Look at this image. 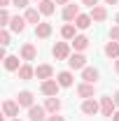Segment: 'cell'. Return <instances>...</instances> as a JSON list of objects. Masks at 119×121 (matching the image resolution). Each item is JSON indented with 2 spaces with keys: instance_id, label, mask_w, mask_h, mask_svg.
I'll return each instance as SVG.
<instances>
[{
  "instance_id": "cell-31",
  "label": "cell",
  "mask_w": 119,
  "mask_h": 121,
  "mask_svg": "<svg viewBox=\"0 0 119 121\" xmlns=\"http://www.w3.org/2000/svg\"><path fill=\"white\" fill-rule=\"evenodd\" d=\"M82 5H89V7H96V5H98V0H82Z\"/></svg>"
},
{
  "instance_id": "cell-6",
  "label": "cell",
  "mask_w": 119,
  "mask_h": 121,
  "mask_svg": "<svg viewBox=\"0 0 119 121\" xmlns=\"http://www.w3.org/2000/svg\"><path fill=\"white\" fill-rule=\"evenodd\" d=\"M82 112H84V114H89V117H93V114H98V112H101V105H98L93 98H87V100L82 103Z\"/></svg>"
},
{
  "instance_id": "cell-38",
  "label": "cell",
  "mask_w": 119,
  "mask_h": 121,
  "mask_svg": "<svg viewBox=\"0 0 119 121\" xmlns=\"http://www.w3.org/2000/svg\"><path fill=\"white\" fill-rule=\"evenodd\" d=\"M105 2H107V5H117L119 0H105Z\"/></svg>"
},
{
  "instance_id": "cell-10",
  "label": "cell",
  "mask_w": 119,
  "mask_h": 121,
  "mask_svg": "<svg viewBox=\"0 0 119 121\" xmlns=\"http://www.w3.org/2000/svg\"><path fill=\"white\" fill-rule=\"evenodd\" d=\"M98 77H101V72H98L96 68H84V70H82V79H84L87 84H96Z\"/></svg>"
},
{
  "instance_id": "cell-27",
  "label": "cell",
  "mask_w": 119,
  "mask_h": 121,
  "mask_svg": "<svg viewBox=\"0 0 119 121\" xmlns=\"http://www.w3.org/2000/svg\"><path fill=\"white\" fill-rule=\"evenodd\" d=\"M9 21H12L9 12H7V9H2V12H0V26H2V28H7V26H9Z\"/></svg>"
},
{
  "instance_id": "cell-34",
  "label": "cell",
  "mask_w": 119,
  "mask_h": 121,
  "mask_svg": "<svg viewBox=\"0 0 119 121\" xmlns=\"http://www.w3.org/2000/svg\"><path fill=\"white\" fill-rule=\"evenodd\" d=\"M9 2H12V0H0V5H2V9H5V7H7Z\"/></svg>"
},
{
  "instance_id": "cell-14",
  "label": "cell",
  "mask_w": 119,
  "mask_h": 121,
  "mask_svg": "<svg viewBox=\"0 0 119 121\" xmlns=\"http://www.w3.org/2000/svg\"><path fill=\"white\" fill-rule=\"evenodd\" d=\"M77 16H79V7L77 5H65L63 7V19L65 21H75Z\"/></svg>"
},
{
  "instance_id": "cell-7",
  "label": "cell",
  "mask_w": 119,
  "mask_h": 121,
  "mask_svg": "<svg viewBox=\"0 0 119 121\" xmlns=\"http://www.w3.org/2000/svg\"><path fill=\"white\" fill-rule=\"evenodd\" d=\"M35 77L42 79V82H47V79L54 77V68H51V65H37V68H35Z\"/></svg>"
},
{
  "instance_id": "cell-41",
  "label": "cell",
  "mask_w": 119,
  "mask_h": 121,
  "mask_svg": "<svg viewBox=\"0 0 119 121\" xmlns=\"http://www.w3.org/2000/svg\"><path fill=\"white\" fill-rule=\"evenodd\" d=\"M37 2H42V0H37Z\"/></svg>"
},
{
  "instance_id": "cell-21",
  "label": "cell",
  "mask_w": 119,
  "mask_h": 121,
  "mask_svg": "<svg viewBox=\"0 0 119 121\" xmlns=\"http://www.w3.org/2000/svg\"><path fill=\"white\" fill-rule=\"evenodd\" d=\"M91 21H93V19H91V14H79L77 19H75V26H77L79 30H87V28L91 26Z\"/></svg>"
},
{
  "instance_id": "cell-15",
  "label": "cell",
  "mask_w": 119,
  "mask_h": 121,
  "mask_svg": "<svg viewBox=\"0 0 119 121\" xmlns=\"http://www.w3.org/2000/svg\"><path fill=\"white\" fill-rule=\"evenodd\" d=\"M70 44L75 47V51H84V49L89 47V37H87V35H77L75 40H70Z\"/></svg>"
},
{
  "instance_id": "cell-28",
  "label": "cell",
  "mask_w": 119,
  "mask_h": 121,
  "mask_svg": "<svg viewBox=\"0 0 119 121\" xmlns=\"http://www.w3.org/2000/svg\"><path fill=\"white\" fill-rule=\"evenodd\" d=\"M0 42H2V47H7V44H9V30H7V28H2V30H0Z\"/></svg>"
},
{
  "instance_id": "cell-23",
  "label": "cell",
  "mask_w": 119,
  "mask_h": 121,
  "mask_svg": "<svg viewBox=\"0 0 119 121\" xmlns=\"http://www.w3.org/2000/svg\"><path fill=\"white\" fill-rule=\"evenodd\" d=\"M26 21H28V23H35V26H37V23H42V21H40V16H42V12H40V9H33V7H30V9H26Z\"/></svg>"
},
{
  "instance_id": "cell-13",
  "label": "cell",
  "mask_w": 119,
  "mask_h": 121,
  "mask_svg": "<svg viewBox=\"0 0 119 121\" xmlns=\"http://www.w3.org/2000/svg\"><path fill=\"white\" fill-rule=\"evenodd\" d=\"M91 19H93L96 23H101V21H105V19H107V9H105V7H101V5L91 7Z\"/></svg>"
},
{
  "instance_id": "cell-2",
  "label": "cell",
  "mask_w": 119,
  "mask_h": 121,
  "mask_svg": "<svg viewBox=\"0 0 119 121\" xmlns=\"http://www.w3.org/2000/svg\"><path fill=\"white\" fill-rule=\"evenodd\" d=\"M42 93H45L47 98H54V95H59V89H61V84L56 82V79H47V82H42Z\"/></svg>"
},
{
  "instance_id": "cell-37",
  "label": "cell",
  "mask_w": 119,
  "mask_h": 121,
  "mask_svg": "<svg viewBox=\"0 0 119 121\" xmlns=\"http://www.w3.org/2000/svg\"><path fill=\"white\" fill-rule=\"evenodd\" d=\"M114 70H117V75H119V58L114 60Z\"/></svg>"
},
{
  "instance_id": "cell-32",
  "label": "cell",
  "mask_w": 119,
  "mask_h": 121,
  "mask_svg": "<svg viewBox=\"0 0 119 121\" xmlns=\"http://www.w3.org/2000/svg\"><path fill=\"white\" fill-rule=\"evenodd\" d=\"M47 121H65V119H63V117H59V114H51Z\"/></svg>"
},
{
  "instance_id": "cell-35",
  "label": "cell",
  "mask_w": 119,
  "mask_h": 121,
  "mask_svg": "<svg viewBox=\"0 0 119 121\" xmlns=\"http://www.w3.org/2000/svg\"><path fill=\"white\" fill-rule=\"evenodd\" d=\"M114 105L119 107V91H117V93H114Z\"/></svg>"
},
{
  "instance_id": "cell-18",
  "label": "cell",
  "mask_w": 119,
  "mask_h": 121,
  "mask_svg": "<svg viewBox=\"0 0 119 121\" xmlns=\"http://www.w3.org/2000/svg\"><path fill=\"white\" fill-rule=\"evenodd\" d=\"M16 75H19V79H21V82H28V79H33V77H35V70L26 63V65H21V68H19V72H16Z\"/></svg>"
},
{
  "instance_id": "cell-22",
  "label": "cell",
  "mask_w": 119,
  "mask_h": 121,
  "mask_svg": "<svg viewBox=\"0 0 119 121\" xmlns=\"http://www.w3.org/2000/svg\"><path fill=\"white\" fill-rule=\"evenodd\" d=\"M45 109H47V112H51V114H59V109H61V100L56 98V95H54V98H47Z\"/></svg>"
},
{
  "instance_id": "cell-24",
  "label": "cell",
  "mask_w": 119,
  "mask_h": 121,
  "mask_svg": "<svg viewBox=\"0 0 119 121\" xmlns=\"http://www.w3.org/2000/svg\"><path fill=\"white\" fill-rule=\"evenodd\" d=\"M19 56H7L5 58V70H9V72H19Z\"/></svg>"
},
{
  "instance_id": "cell-29",
  "label": "cell",
  "mask_w": 119,
  "mask_h": 121,
  "mask_svg": "<svg viewBox=\"0 0 119 121\" xmlns=\"http://www.w3.org/2000/svg\"><path fill=\"white\" fill-rule=\"evenodd\" d=\"M110 40H114V42H119V26H114V28L110 30Z\"/></svg>"
},
{
  "instance_id": "cell-25",
  "label": "cell",
  "mask_w": 119,
  "mask_h": 121,
  "mask_svg": "<svg viewBox=\"0 0 119 121\" xmlns=\"http://www.w3.org/2000/svg\"><path fill=\"white\" fill-rule=\"evenodd\" d=\"M54 5H56L54 0H42L37 9H40V12H42V14H45V16H51V14H54Z\"/></svg>"
},
{
  "instance_id": "cell-1",
  "label": "cell",
  "mask_w": 119,
  "mask_h": 121,
  "mask_svg": "<svg viewBox=\"0 0 119 121\" xmlns=\"http://www.w3.org/2000/svg\"><path fill=\"white\" fill-rule=\"evenodd\" d=\"M51 54H54V58H56V60L70 58V44H68V42H56L54 49H51Z\"/></svg>"
},
{
  "instance_id": "cell-33",
  "label": "cell",
  "mask_w": 119,
  "mask_h": 121,
  "mask_svg": "<svg viewBox=\"0 0 119 121\" xmlns=\"http://www.w3.org/2000/svg\"><path fill=\"white\" fill-rule=\"evenodd\" d=\"M56 5H70V0H54Z\"/></svg>"
},
{
  "instance_id": "cell-26",
  "label": "cell",
  "mask_w": 119,
  "mask_h": 121,
  "mask_svg": "<svg viewBox=\"0 0 119 121\" xmlns=\"http://www.w3.org/2000/svg\"><path fill=\"white\" fill-rule=\"evenodd\" d=\"M73 72H61L59 77H56V82H59L61 86H63V89H68V86H73Z\"/></svg>"
},
{
  "instance_id": "cell-36",
  "label": "cell",
  "mask_w": 119,
  "mask_h": 121,
  "mask_svg": "<svg viewBox=\"0 0 119 121\" xmlns=\"http://www.w3.org/2000/svg\"><path fill=\"white\" fill-rule=\"evenodd\" d=\"M112 121H119V112H114V114H112Z\"/></svg>"
},
{
  "instance_id": "cell-39",
  "label": "cell",
  "mask_w": 119,
  "mask_h": 121,
  "mask_svg": "<svg viewBox=\"0 0 119 121\" xmlns=\"http://www.w3.org/2000/svg\"><path fill=\"white\" fill-rule=\"evenodd\" d=\"M114 21H117V23H119V14H117V16H114Z\"/></svg>"
},
{
  "instance_id": "cell-30",
  "label": "cell",
  "mask_w": 119,
  "mask_h": 121,
  "mask_svg": "<svg viewBox=\"0 0 119 121\" xmlns=\"http://www.w3.org/2000/svg\"><path fill=\"white\" fill-rule=\"evenodd\" d=\"M12 5L21 9V7H28V0H12Z\"/></svg>"
},
{
  "instance_id": "cell-20",
  "label": "cell",
  "mask_w": 119,
  "mask_h": 121,
  "mask_svg": "<svg viewBox=\"0 0 119 121\" xmlns=\"http://www.w3.org/2000/svg\"><path fill=\"white\" fill-rule=\"evenodd\" d=\"M105 56H110V58H119V42H114V40H110L107 44H105Z\"/></svg>"
},
{
  "instance_id": "cell-40",
  "label": "cell",
  "mask_w": 119,
  "mask_h": 121,
  "mask_svg": "<svg viewBox=\"0 0 119 121\" xmlns=\"http://www.w3.org/2000/svg\"><path fill=\"white\" fill-rule=\"evenodd\" d=\"M12 121H21V119H12Z\"/></svg>"
},
{
  "instance_id": "cell-4",
  "label": "cell",
  "mask_w": 119,
  "mask_h": 121,
  "mask_svg": "<svg viewBox=\"0 0 119 121\" xmlns=\"http://www.w3.org/2000/svg\"><path fill=\"white\" fill-rule=\"evenodd\" d=\"M114 98H107V95H105V98H101V114H103V117H112V114H114Z\"/></svg>"
},
{
  "instance_id": "cell-8",
  "label": "cell",
  "mask_w": 119,
  "mask_h": 121,
  "mask_svg": "<svg viewBox=\"0 0 119 121\" xmlns=\"http://www.w3.org/2000/svg\"><path fill=\"white\" fill-rule=\"evenodd\" d=\"M47 109L45 107H40V105H33V107H28V117H30V121H45L47 117Z\"/></svg>"
},
{
  "instance_id": "cell-12",
  "label": "cell",
  "mask_w": 119,
  "mask_h": 121,
  "mask_svg": "<svg viewBox=\"0 0 119 121\" xmlns=\"http://www.w3.org/2000/svg\"><path fill=\"white\" fill-rule=\"evenodd\" d=\"M93 86H96V84H87V82H84V84H79V86H77L79 98H84V100H87V98H93V93H96Z\"/></svg>"
},
{
  "instance_id": "cell-5",
  "label": "cell",
  "mask_w": 119,
  "mask_h": 121,
  "mask_svg": "<svg viewBox=\"0 0 119 121\" xmlns=\"http://www.w3.org/2000/svg\"><path fill=\"white\" fill-rule=\"evenodd\" d=\"M19 103H14V100H5L2 103V112H5V117H9V119H16V114H19Z\"/></svg>"
},
{
  "instance_id": "cell-11",
  "label": "cell",
  "mask_w": 119,
  "mask_h": 121,
  "mask_svg": "<svg viewBox=\"0 0 119 121\" xmlns=\"http://www.w3.org/2000/svg\"><path fill=\"white\" fill-rule=\"evenodd\" d=\"M35 56H37V49H35V44L26 42V44L21 47V58H23V60H35Z\"/></svg>"
},
{
  "instance_id": "cell-3",
  "label": "cell",
  "mask_w": 119,
  "mask_h": 121,
  "mask_svg": "<svg viewBox=\"0 0 119 121\" xmlns=\"http://www.w3.org/2000/svg\"><path fill=\"white\" fill-rule=\"evenodd\" d=\"M68 65H70V70H84V68H87L84 54H73V56L68 58Z\"/></svg>"
},
{
  "instance_id": "cell-19",
  "label": "cell",
  "mask_w": 119,
  "mask_h": 121,
  "mask_svg": "<svg viewBox=\"0 0 119 121\" xmlns=\"http://www.w3.org/2000/svg\"><path fill=\"white\" fill-rule=\"evenodd\" d=\"M75 30H77L75 23H65V26L61 28V37H63V40H75V37H77V33H75Z\"/></svg>"
},
{
  "instance_id": "cell-9",
  "label": "cell",
  "mask_w": 119,
  "mask_h": 121,
  "mask_svg": "<svg viewBox=\"0 0 119 121\" xmlns=\"http://www.w3.org/2000/svg\"><path fill=\"white\" fill-rule=\"evenodd\" d=\"M26 23H28V21H26V16H12V21H9V28L14 30V33H23V30H26Z\"/></svg>"
},
{
  "instance_id": "cell-16",
  "label": "cell",
  "mask_w": 119,
  "mask_h": 121,
  "mask_svg": "<svg viewBox=\"0 0 119 121\" xmlns=\"http://www.w3.org/2000/svg\"><path fill=\"white\" fill-rule=\"evenodd\" d=\"M16 103L21 107H33V93H30V91H21V93L16 95Z\"/></svg>"
},
{
  "instance_id": "cell-17",
  "label": "cell",
  "mask_w": 119,
  "mask_h": 121,
  "mask_svg": "<svg viewBox=\"0 0 119 121\" xmlns=\"http://www.w3.org/2000/svg\"><path fill=\"white\" fill-rule=\"evenodd\" d=\"M35 35H37L40 40L49 37V35H51V23H45V21H42V23H37V26H35Z\"/></svg>"
}]
</instances>
